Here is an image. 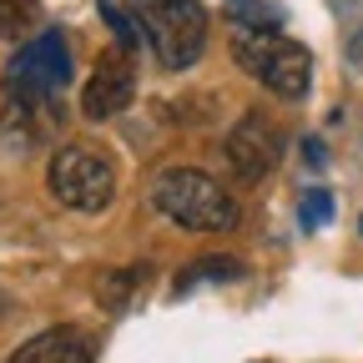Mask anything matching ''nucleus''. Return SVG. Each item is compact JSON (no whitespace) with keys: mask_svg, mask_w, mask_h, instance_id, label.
<instances>
[{"mask_svg":"<svg viewBox=\"0 0 363 363\" xmlns=\"http://www.w3.org/2000/svg\"><path fill=\"white\" fill-rule=\"evenodd\" d=\"M222 6L238 30H278L283 26V6H272V0H222Z\"/></svg>","mask_w":363,"mask_h":363,"instance_id":"nucleus-9","label":"nucleus"},{"mask_svg":"<svg viewBox=\"0 0 363 363\" xmlns=\"http://www.w3.org/2000/svg\"><path fill=\"white\" fill-rule=\"evenodd\" d=\"M233 272H238L233 257H202V267L182 272V283H177V288H192V283H202V278H233Z\"/></svg>","mask_w":363,"mask_h":363,"instance_id":"nucleus-12","label":"nucleus"},{"mask_svg":"<svg viewBox=\"0 0 363 363\" xmlns=\"http://www.w3.org/2000/svg\"><path fill=\"white\" fill-rule=\"evenodd\" d=\"M142 283V267H126V272H116V278H106L101 283V308H111V313H121L126 303H131V288Z\"/></svg>","mask_w":363,"mask_h":363,"instance_id":"nucleus-10","label":"nucleus"},{"mask_svg":"<svg viewBox=\"0 0 363 363\" xmlns=\"http://www.w3.org/2000/svg\"><path fill=\"white\" fill-rule=\"evenodd\" d=\"M278 131H272V121L262 111H247L233 131H227V142H222V162L227 172H233L238 182H247V187H257V182L278 167Z\"/></svg>","mask_w":363,"mask_h":363,"instance_id":"nucleus-6","label":"nucleus"},{"mask_svg":"<svg viewBox=\"0 0 363 363\" xmlns=\"http://www.w3.org/2000/svg\"><path fill=\"white\" fill-rule=\"evenodd\" d=\"M238 66L278 101H303L313 91V56L308 45L288 40L283 30H238L233 35Z\"/></svg>","mask_w":363,"mask_h":363,"instance_id":"nucleus-3","label":"nucleus"},{"mask_svg":"<svg viewBox=\"0 0 363 363\" xmlns=\"http://www.w3.org/2000/svg\"><path fill=\"white\" fill-rule=\"evenodd\" d=\"M136 101V71H131V51H106L101 66L91 71V81L81 86V116L86 121H111Z\"/></svg>","mask_w":363,"mask_h":363,"instance_id":"nucleus-7","label":"nucleus"},{"mask_svg":"<svg viewBox=\"0 0 363 363\" xmlns=\"http://www.w3.org/2000/svg\"><path fill=\"white\" fill-rule=\"evenodd\" d=\"M45 187L66 212H106L116 197V172L91 147H61L45 167Z\"/></svg>","mask_w":363,"mask_h":363,"instance_id":"nucleus-5","label":"nucleus"},{"mask_svg":"<svg viewBox=\"0 0 363 363\" xmlns=\"http://www.w3.org/2000/svg\"><path fill=\"white\" fill-rule=\"evenodd\" d=\"M131 21L167 71H187L207 51V6L202 0H131Z\"/></svg>","mask_w":363,"mask_h":363,"instance_id":"nucleus-2","label":"nucleus"},{"mask_svg":"<svg viewBox=\"0 0 363 363\" xmlns=\"http://www.w3.org/2000/svg\"><path fill=\"white\" fill-rule=\"evenodd\" d=\"M303 227H328V217H333V197L318 187V192H303Z\"/></svg>","mask_w":363,"mask_h":363,"instance_id":"nucleus-11","label":"nucleus"},{"mask_svg":"<svg viewBox=\"0 0 363 363\" xmlns=\"http://www.w3.org/2000/svg\"><path fill=\"white\" fill-rule=\"evenodd\" d=\"M66 86H71V45L61 30L30 35L6 66V96L16 106H45Z\"/></svg>","mask_w":363,"mask_h":363,"instance_id":"nucleus-4","label":"nucleus"},{"mask_svg":"<svg viewBox=\"0 0 363 363\" xmlns=\"http://www.w3.org/2000/svg\"><path fill=\"white\" fill-rule=\"evenodd\" d=\"M11 363H96V343H91L86 328L56 323V328L35 333L30 343H21L11 353Z\"/></svg>","mask_w":363,"mask_h":363,"instance_id":"nucleus-8","label":"nucleus"},{"mask_svg":"<svg viewBox=\"0 0 363 363\" xmlns=\"http://www.w3.org/2000/svg\"><path fill=\"white\" fill-rule=\"evenodd\" d=\"M152 207L167 222L187 227V233H233L238 217H242L238 197L197 167H167L152 182Z\"/></svg>","mask_w":363,"mask_h":363,"instance_id":"nucleus-1","label":"nucleus"}]
</instances>
